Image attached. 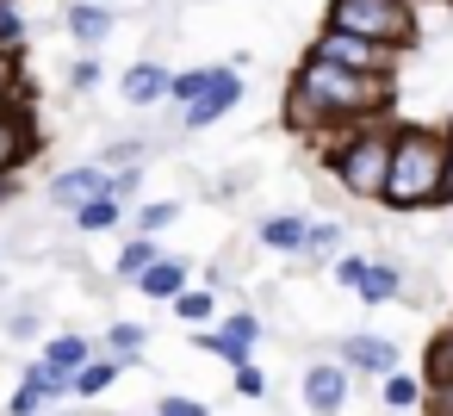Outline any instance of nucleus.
<instances>
[{
  "label": "nucleus",
  "mask_w": 453,
  "mask_h": 416,
  "mask_svg": "<svg viewBox=\"0 0 453 416\" xmlns=\"http://www.w3.org/2000/svg\"><path fill=\"white\" fill-rule=\"evenodd\" d=\"M267 249H304V218H261Z\"/></svg>",
  "instance_id": "nucleus-17"
},
{
  "label": "nucleus",
  "mask_w": 453,
  "mask_h": 416,
  "mask_svg": "<svg viewBox=\"0 0 453 416\" xmlns=\"http://www.w3.org/2000/svg\"><path fill=\"white\" fill-rule=\"evenodd\" d=\"M342 397H348V373L317 360V366L304 373V404H311L317 416H335V410H342Z\"/></svg>",
  "instance_id": "nucleus-8"
},
{
  "label": "nucleus",
  "mask_w": 453,
  "mask_h": 416,
  "mask_svg": "<svg viewBox=\"0 0 453 416\" xmlns=\"http://www.w3.org/2000/svg\"><path fill=\"white\" fill-rule=\"evenodd\" d=\"M416 397H422V385H416L410 373H385V404H391V410H410Z\"/></svg>",
  "instance_id": "nucleus-26"
},
{
  "label": "nucleus",
  "mask_w": 453,
  "mask_h": 416,
  "mask_svg": "<svg viewBox=\"0 0 453 416\" xmlns=\"http://www.w3.org/2000/svg\"><path fill=\"white\" fill-rule=\"evenodd\" d=\"M304 249L311 255H329L335 249V224H304Z\"/></svg>",
  "instance_id": "nucleus-30"
},
{
  "label": "nucleus",
  "mask_w": 453,
  "mask_h": 416,
  "mask_svg": "<svg viewBox=\"0 0 453 416\" xmlns=\"http://www.w3.org/2000/svg\"><path fill=\"white\" fill-rule=\"evenodd\" d=\"M397 286H403V280H397V267L366 261V273H360V286H354V292H360L366 304H379V298H397Z\"/></svg>",
  "instance_id": "nucleus-15"
},
{
  "label": "nucleus",
  "mask_w": 453,
  "mask_h": 416,
  "mask_svg": "<svg viewBox=\"0 0 453 416\" xmlns=\"http://www.w3.org/2000/svg\"><path fill=\"white\" fill-rule=\"evenodd\" d=\"M199 348L218 354V360H230V366H249V348H242L236 335H224V329H199Z\"/></svg>",
  "instance_id": "nucleus-21"
},
{
  "label": "nucleus",
  "mask_w": 453,
  "mask_h": 416,
  "mask_svg": "<svg viewBox=\"0 0 453 416\" xmlns=\"http://www.w3.org/2000/svg\"><path fill=\"white\" fill-rule=\"evenodd\" d=\"M174 218H180V205H174V199H156V205H143V212H137V236H150V243H156V230H168Z\"/></svg>",
  "instance_id": "nucleus-22"
},
{
  "label": "nucleus",
  "mask_w": 453,
  "mask_h": 416,
  "mask_svg": "<svg viewBox=\"0 0 453 416\" xmlns=\"http://www.w3.org/2000/svg\"><path fill=\"white\" fill-rule=\"evenodd\" d=\"M360 273H366V261H360V255H348V261H335V280H342V286H360Z\"/></svg>",
  "instance_id": "nucleus-35"
},
{
  "label": "nucleus",
  "mask_w": 453,
  "mask_h": 416,
  "mask_svg": "<svg viewBox=\"0 0 453 416\" xmlns=\"http://www.w3.org/2000/svg\"><path fill=\"white\" fill-rule=\"evenodd\" d=\"M205 81H211V69H187V75H168V94H174L180 106H193V100L205 94Z\"/></svg>",
  "instance_id": "nucleus-24"
},
{
  "label": "nucleus",
  "mask_w": 453,
  "mask_h": 416,
  "mask_svg": "<svg viewBox=\"0 0 453 416\" xmlns=\"http://www.w3.org/2000/svg\"><path fill=\"white\" fill-rule=\"evenodd\" d=\"M236 391H242V397H261V391H267L261 366H236Z\"/></svg>",
  "instance_id": "nucleus-32"
},
{
  "label": "nucleus",
  "mask_w": 453,
  "mask_h": 416,
  "mask_svg": "<svg viewBox=\"0 0 453 416\" xmlns=\"http://www.w3.org/2000/svg\"><path fill=\"white\" fill-rule=\"evenodd\" d=\"M441 199H453V131H447V174H441Z\"/></svg>",
  "instance_id": "nucleus-38"
},
{
  "label": "nucleus",
  "mask_w": 453,
  "mask_h": 416,
  "mask_svg": "<svg viewBox=\"0 0 453 416\" xmlns=\"http://www.w3.org/2000/svg\"><path fill=\"white\" fill-rule=\"evenodd\" d=\"M69 32H75L81 44H100V38L112 32V13L94 7V0H75V7H69Z\"/></svg>",
  "instance_id": "nucleus-14"
},
{
  "label": "nucleus",
  "mask_w": 453,
  "mask_h": 416,
  "mask_svg": "<svg viewBox=\"0 0 453 416\" xmlns=\"http://www.w3.org/2000/svg\"><path fill=\"white\" fill-rule=\"evenodd\" d=\"M168 94V69L162 63H137L131 75H125V100L131 106H150V100H162Z\"/></svg>",
  "instance_id": "nucleus-12"
},
{
  "label": "nucleus",
  "mask_w": 453,
  "mask_h": 416,
  "mask_svg": "<svg viewBox=\"0 0 453 416\" xmlns=\"http://www.w3.org/2000/svg\"><path fill=\"white\" fill-rule=\"evenodd\" d=\"M69 88H75V94H88V88H100V63H94V57H81V63L69 69Z\"/></svg>",
  "instance_id": "nucleus-29"
},
{
  "label": "nucleus",
  "mask_w": 453,
  "mask_h": 416,
  "mask_svg": "<svg viewBox=\"0 0 453 416\" xmlns=\"http://www.w3.org/2000/svg\"><path fill=\"white\" fill-rule=\"evenodd\" d=\"M38 404H44V397H38L32 385H19V391H13V416H38Z\"/></svg>",
  "instance_id": "nucleus-36"
},
{
  "label": "nucleus",
  "mask_w": 453,
  "mask_h": 416,
  "mask_svg": "<svg viewBox=\"0 0 453 416\" xmlns=\"http://www.w3.org/2000/svg\"><path fill=\"white\" fill-rule=\"evenodd\" d=\"M403 7H416V0H403ZM447 7H453V0H447Z\"/></svg>",
  "instance_id": "nucleus-40"
},
{
  "label": "nucleus",
  "mask_w": 453,
  "mask_h": 416,
  "mask_svg": "<svg viewBox=\"0 0 453 416\" xmlns=\"http://www.w3.org/2000/svg\"><path fill=\"white\" fill-rule=\"evenodd\" d=\"M13 94H19V57H7V50H0V112L13 106Z\"/></svg>",
  "instance_id": "nucleus-28"
},
{
  "label": "nucleus",
  "mask_w": 453,
  "mask_h": 416,
  "mask_svg": "<svg viewBox=\"0 0 453 416\" xmlns=\"http://www.w3.org/2000/svg\"><path fill=\"white\" fill-rule=\"evenodd\" d=\"M19 38H26V19H19V0H0V50H19Z\"/></svg>",
  "instance_id": "nucleus-23"
},
{
  "label": "nucleus",
  "mask_w": 453,
  "mask_h": 416,
  "mask_svg": "<svg viewBox=\"0 0 453 416\" xmlns=\"http://www.w3.org/2000/svg\"><path fill=\"white\" fill-rule=\"evenodd\" d=\"M236 100H242V75H236V69H211L205 94L187 106V125H193V131H205V125H218V119H224Z\"/></svg>",
  "instance_id": "nucleus-6"
},
{
  "label": "nucleus",
  "mask_w": 453,
  "mask_h": 416,
  "mask_svg": "<svg viewBox=\"0 0 453 416\" xmlns=\"http://www.w3.org/2000/svg\"><path fill=\"white\" fill-rule=\"evenodd\" d=\"M385 162H391V125H379V119L348 125V137L329 150V168H335V181L354 199H379L385 193Z\"/></svg>",
  "instance_id": "nucleus-4"
},
{
  "label": "nucleus",
  "mask_w": 453,
  "mask_h": 416,
  "mask_svg": "<svg viewBox=\"0 0 453 416\" xmlns=\"http://www.w3.org/2000/svg\"><path fill=\"white\" fill-rule=\"evenodd\" d=\"M137 286H143V298H168V304H174V298L187 292V261L156 255V267H143V280H137Z\"/></svg>",
  "instance_id": "nucleus-10"
},
{
  "label": "nucleus",
  "mask_w": 453,
  "mask_h": 416,
  "mask_svg": "<svg viewBox=\"0 0 453 416\" xmlns=\"http://www.w3.org/2000/svg\"><path fill=\"white\" fill-rule=\"evenodd\" d=\"M143 267H156V243L150 236H131L119 249V280H143Z\"/></svg>",
  "instance_id": "nucleus-18"
},
{
  "label": "nucleus",
  "mask_w": 453,
  "mask_h": 416,
  "mask_svg": "<svg viewBox=\"0 0 453 416\" xmlns=\"http://www.w3.org/2000/svg\"><path fill=\"white\" fill-rule=\"evenodd\" d=\"M7 335H38V317H32V311H13V317H7Z\"/></svg>",
  "instance_id": "nucleus-37"
},
{
  "label": "nucleus",
  "mask_w": 453,
  "mask_h": 416,
  "mask_svg": "<svg viewBox=\"0 0 453 416\" xmlns=\"http://www.w3.org/2000/svg\"><path fill=\"white\" fill-rule=\"evenodd\" d=\"M156 416H205V404H193V397H162Z\"/></svg>",
  "instance_id": "nucleus-33"
},
{
  "label": "nucleus",
  "mask_w": 453,
  "mask_h": 416,
  "mask_svg": "<svg viewBox=\"0 0 453 416\" xmlns=\"http://www.w3.org/2000/svg\"><path fill=\"white\" fill-rule=\"evenodd\" d=\"M428 416H453V385H428Z\"/></svg>",
  "instance_id": "nucleus-34"
},
{
  "label": "nucleus",
  "mask_w": 453,
  "mask_h": 416,
  "mask_svg": "<svg viewBox=\"0 0 453 416\" xmlns=\"http://www.w3.org/2000/svg\"><path fill=\"white\" fill-rule=\"evenodd\" d=\"M422 366H428V385H453V329H441V335L428 342Z\"/></svg>",
  "instance_id": "nucleus-16"
},
{
  "label": "nucleus",
  "mask_w": 453,
  "mask_h": 416,
  "mask_svg": "<svg viewBox=\"0 0 453 416\" xmlns=\"http://www.w3.org/2000/svg\"><path fill=\"white\" fill-rule=\"evenodd\" d=\"M100 193H106V174H100V168H69V174L50 181V199H57V205H88V199H100Z\"/></svg>",
  "instance_id": "nucleus-9"
},
{
  "label": "nucleus",
  "mask_w": 453,
  "mask_h": 416,
  "mask_svg": "<svg viewBox=\"0 0 453 416\" xmlns=\"http://www.w3.org/2000/svg\"><path fill=\"white\" fill-rule=\"evenodd\" d=\"M342 360H348V366H366V373H391V366H397V348H391L385 335H348V342H342Z\"/></svg>",
  "instance_id": "nucleus-11"
},
{
  "label": "nucleus",
  "mask_w": 453,
  "mask_h": 416,
  "mask_svg": "<svg viewBox=\"0 0 453 416\" xmlns=\"http://www.w3.org/2000/svg\"><path fill=\"white\" fill-rule=\"evenodd\" d=\"M391 106V75H348L329 69L317 57H304V69L286 88V125L292 131H329V125H366L372 112Z\"/></svg>",
  "instance_id": "nucleus-1"
},
{
  "label": "nucleus",
  "mask_w": 453,
  "mask_h": 416,
  "mask_svg": "<svg viewBox=\"0 0 453 416\" xmlns=\"http://www.w3.org/2000/svg\"><path fill=\"white\" fill-rule=\"evenodd\" d=\"M311 57L317 63H329V69H348V75H391V50H379V44H360V38H342V32H323L317 44H311Z\"/></svg>",
  "instance_id": "nucleus-5"
},
{
  "label": "nucleus",
  "mask_w": 453,
  "mask_h": 416,
  "mask_svg": "<svg viewBox=\"0 0 453 416\" xmlns=\"http://www.w3.org/2000/svg\"><path fill=\"white\" fill-rule=\"evenodd\" d=\"M112 379H119V360H88V366L69 379V391H81V397H100Z\"/></svg>",
  "instance_id": "nucleus-19"
},
{
  "label": "nucleus",
  "mask_w": 453,
  "mask_h": 416,
  "mask_svg": "<svg viewBox=\"0 0 453 416\" xmlns=\"http://www.w3.org/2000/svg\"><path fill=\"white\" fill-rule=\"evenodd\" d=\"M88 360H94V354H88V342H81V335H57V342L44 348V366H50V373H63V379H75Z\"/></svg>",
  "instance_id": "nucleus-13"
},
{
  "label": "nucleus",
  "mask_w": 453,
  "mask_h": 416,
  "mask_svg": "<svg viewBox=\"0 0 453 416\" xmlns=\"http://www.w3.org/2000/svg\"><path fill=\"white\" fill-rule=\"evenodd\" d=\"M174 317H187V323L199 329V323L211 317V292H180V298H174Z\"/></svg>",
  "instance_id": "nucleus-27"
},
{
  "label": "nucleus",
  "mask_w": 453,
  "mask_h": 416,
  "mask_svg": "<svg viewBox=\"0 0 453 416\" xmlns=\"http://www.w3.org/2000/svg\"><path fill=\"white\" fill-rule=\"evenodd\" d=\"M323 32H342V38L403 57V50H416V7H403V0H329Z\"/></svg>",
  "instance_id": "nucleus-3"
},
{
  "label": "nucleus",
  "mask_w": 453,
  "mask_h": 416,
  "mask_svg": "<svg viewBox=\"0 0 453 416\" xmlns=\"http://www.w3.org/2000/svg\"><path fill=\"white\" fill-rule=\"evenodd\" d=\"M7 193H13V181H0V199H7Z\"/></svg>",
  "instance_id": "nucleus-39"
},
{
  "label": "nucleus",
  "mask_w": 453,
  "mask_h": 416,
  "mask_svg": "<svg viewBox=\"0 0 453 416\" xmlns=\"http://www.w3.org/2000/svg\"><path fill=\"white\" fill-rule=\"evenodd\" d=\"M106 342H112V360H119V366H131V354L143 348V329H137V323H112V335H106Z\"/></svg>",
  "instance_id": "nucleus-25"
},
{
  "label": "nucleus",
  "mask_w": 453,
  "mask_h": 416,
  "mask_svg": "<svg viewBox=\"0 0 453 416\" xmlns=\"http://www.w3.org/2000/svg\"><path fill=\"white\" fill-rule=\"evenodd\" d=\"M224 335H236V342H242V348H249V342H255V335H261V317H249V311H236V317H230V323H224Z\"/></svg>",
  "instance_id": "nucleus-31"
},
{
  "label": "nucleus",
  "mask_w": 453,
  "mask_h": 416,
  "mask_svg": "<svg viewBox=\"0 0 453 416\" xmlns=\"http://www.w3.org/2000/svg\"><path fill=\"white\" fill-rule=\"evenodd\" d=\"M32 150H38V131H32L26 106H7V112H0V181H13V168H19Z\"/></svg>",
  "instance_id": "nucleus-7"
},
{
  "label": "nucleus",
  "mask_w": 453,
  "mask_h": 416,
  "mask_svg": "<svg viewBox=\"0 0 453 416\" xmlns=\"http://www.w3.org/2000/svg\"><path fill=\"white\" fill-rule=\"evenodd\" d=\"M75 224H81V230H112V224H119V199H106V193H100V199L75 205Z\"/></svg>",
  "instance_id": "nucleus-20"
},
{
  "label": "nucleus",
  "mask_w": 453,
  "mask_h": 416,
  "mask_svg": "<svg viewBox=\"0 0 453 416\" xmlns=\"http://www.w3.org/2000/svg\"><path fill=\"white\" fill-rule=\"evenodd\" d=\"M441 174H447V131H428V125H410V131H391V162H385V205L397 212H416V205H434L441 199Z\"/></svg>",
  "instance_id": "nucleus-2"
}]
</instances>
